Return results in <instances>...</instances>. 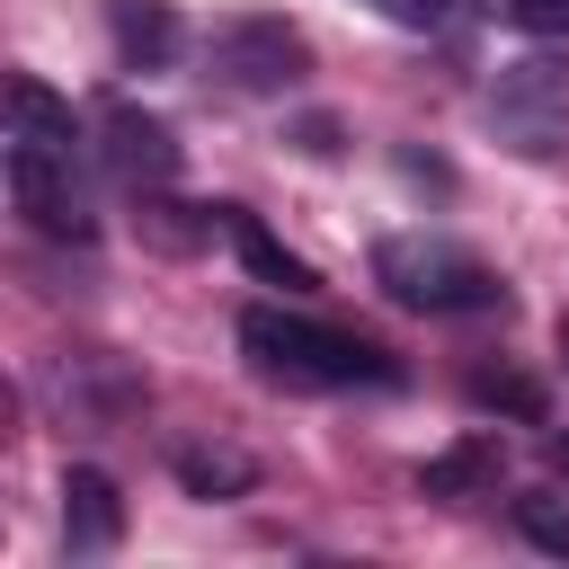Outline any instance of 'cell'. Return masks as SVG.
I'll return each instance as SVG.
<instances>
[{
    "label": "cell",
    "mask_w": 569,
    "mask_h": 569,
    "mask_svg": "<svg viewBox=\"0 0 569 569\" xmlns=\"http://www.w3.org/2000/svg\"><path fill=\"white\" fill-rule=\"evenodd\" d=\"M169 471H178L187 498H249V489H258V453L231 445V436H187V445H169Z\"/></svg>",
    "instance_id": "ba28073f"
},
{
    "label": "cell",
    "mask_w": 569,
    "mask_h": 569,
    "mask_svg": "<svg viewBox=\"0 0 569 569\" xmlns=\"http://www.w3.org/2000/svg\"><path fill=\"white\" fill-rule=\"evenodd\" d=\"M107 36L124 71H169L178 62V9L169 0H107Z\"/></svg>",
    "instance_id": "8fae6325"
},
{
    "label": "cell",
    "mask_w": 569,
    "mask_h": 569,
    "mask_svg": "<svg viewBox=\"0 0 569 569\" xmlns=\"http://www.w3.org/2000/svg\"><path fill=\"white\" fill-rule=\"evenodd\" d=\"M471 400H489V409H516V418H542V391H533L525 373H498V365H480V373H471Z\"/></svg>",
    "instance_id": "5bb4252c"
},
{
    "label": "cell",
    "mask_w": 569,
    "mask_h": 569,
    "mask_svg": "<svg viewBox=\"0 0 569 569\" xmlns=\"http://www.w3.org/2000/svg\"><path fill=\"white\" fill-rule=\"evenodd\" d=\"M98 160H107V178H116L124 196H151V187H169V178H178V160H187V151H178V133H169L160 116H142V107H124V98H116V107L98 116Z\"/></svg>",
    "instance_id": "8992f818"
},
{
    "label": "cell",
    "mask_w": 569,
    "mask_h": 569,
    "mask_svg": "<svg viewBox=\"0 0 569 569\" xmlns=\"http://www.w3.org/2000/svg\"><path fill=\"white\" fill-rule=\"evenodd\" d=\"M62 542H71V560H98V551L124 542V498H116V480L98 462L62 471Z\"/></svg>",
    "instance_id": "52a82bcc"
},
{
    "label": "cell",
    "mask_w": 569,
    "mask_h": 569,
    "mask_svg": "<svg viewBox=\"0 0 569 569\" xmlns=\"http://www.w3.org/2000/svg\"><path fill=\"white\" fill-rule=\"evenodd\" d=\"M204 71L231 89V98H284L311 80V36L293 18H222L213 44H204Z\"/></svg>",
    "instance_id": "3957f363"
},
{
    "label": "cell",
    "mask_w": 569,
    "mask_h": 569,
    "mask_svg": "<svg viewBox=\"0 0 569 569\" xmlns=\"http://www.w3.org/2000/svg\"><path fill=\"white\" fill-rule=\"evenodd\" d=\"M560 347H569V329H560Z\"/></svg>",
    "instance_id": "2e32d148"
},
{
    "label": "cell",
    "mask_w": 569,
    "mask_h": 569,
    "mask_svg": "<svg viewBox=\"0 0 569 569\" xmlns=\"http://www.w3.org/2000/svg\"><path fill=\"white\" fill-rule=\"evenodd\" d=\"M222 240L240 249V267H249L258 284H276V293H293V302H302V293H320L311 258H293V249H284V240H276V231L249 213V204H222Z\"/></svg>",
    "instance_id": "9c48e42d"
},
{
    "label": "cell",
    "mask_w": 569,
    "mask_h": 569,
    "mask_svg": "<svg viewBox=\"0 0 569 569\" xmlns=\"http://www.w3.org/2000/svg\"><path fill=\"white\" fill-rule=\"evenodd\" d=\"M9 204L44 240H89V196L62 142H9Z\"/></svg>",
    "instance_id": "5b68a950"
},
{
    "label": "cell",
    "mask_w": 569,
    "mask_h": 569,
    "mask_svg": "<svg viewBox=\"0 0 569 569\" xmlns=\"http://www.w3.org/2000/svg\"><path fill=\"white\" fill-rule=\"evenodd\" d=\"M480 9L507 27H533V36H569V0H480Z\"/></svg>",
    "instance_id": "9a60e30c"
},
{
    "label": "cell",
    "mask_w": 569,
    "mask_h": 569,
    "mask_svg": "<svg viewBox=\"0 0 569 569\" xmlns=\"http://www.w3.org/2000/svg\"><path fill=\"white\" fill-rule=\"evenodd\" d=\"M516 533H525L533 551H551V560H569V498H551V489H533V498H516Z\"/></svg>",
    "instance_id": "4fadbf2b"
},
{
    "label": "cell",
    "mask_w": 569,
    "mask_h": 569,
    "mask_svg": "<svg viewBox=\"0 0 569 569\" xmlns=\"http://www.w3.org/2000/svg\"><path fill=\"white\" fill-rule=\"evenodd\" d=\"M240 356L284 382V391H391L400 382V356L356 338V329H329L311 311H284V302H258L240 311Z\"/></svg>",
    "instance_id": "6da1fadb"
},
{
    "label": "cell",
    "mask_w": 569,
    "mask_h": 569,
    "mask_svg": "<svg viewBox=\"0 0 569 569\" xmlns=\"http://www.w3.org/2000/svg\"><path fill=\"white\" fill-rule=\"evenodd\" d=\"M489 124H498L507 151L551 160V151L569 142V62H560V53H525V62H507V71L489 80Z\"/></svg>",
    "instance_id": "277c9868"
},
{
    "label": "cell",
    "mask_w": 569,
    "mask_h": 569,
    "mask_svg": "<svg viewBox=\"0 0 569 569\" xmlns=\"http://www.w3.org/2000/svg\"><path fill=\"white\" fill-rule=\"evenodd\" d=\"M133 231L160 249V258H187V249H204L213 231H222V204H178V196H142V213H133Z\"/></svg>",
    "instance_id": "7c38bea8"
},
{
    "label": "cell",
    "mask_w": 569,
    "mask_h": 569,
    "mask_svg": "<svg viewBox=\"0 0 569 569\" xmlns=\"http://www.w3.org/2000/svg\"><path fill=\"white\" fill-rule=\"evenodd\" d=\"M373 284H382L400 311H507V284H498L471 249H453V240H436V231H391V240H373Z\"/></svg>",
    "instance_id": "7a4b0ae2"
},
{
    "label": "cell",
    "mask_w": 569,
    "mask_h": 569,
    "mask_svg": "<svg viewBox=\"0 0 569 569\" xmlns=\"http://www.w3.org/2000/svg\"><path fill=\"white\" fill-rule=\"evenodd\" d=\"M498 480H507V445L498 436H453V445H436L418 462V489L427 498H489Z\"/></svg>",
    "instance_id": "30bf717a"
}]
</instances>
